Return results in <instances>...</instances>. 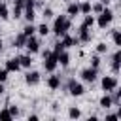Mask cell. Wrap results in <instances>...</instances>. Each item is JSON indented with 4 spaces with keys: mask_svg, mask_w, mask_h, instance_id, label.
Masks as SVG:
<instances>
[{
    "mask_svg": "<svg viewBox=\"0 0 121 121\" xmlns=\"http://www.w3.org/2000/svg\"><path fill=\"white\" fill-rule=\"evenodd\" d=\"M70 26H72L70 17H66V15H57L55 21H53V28H51V30H53L57 36H64V34L70 30Z\"/></svg>",
    "mask_w": 121,
    "mask_h": 121,
    "instance_id": "cell-1",
    "label": "cell"
},
{
    "mask_svg": "<svg viewBox=\"0 0 121 121\" xmlns=\"http://www.w3.org/2000/svg\"><path fill=\"white\" fill-rule=\"evenodd\" d=\"M112 21H113V11H112V9H110V8L106 6V8H104V9H102V11L98 13L96 25H98L100 28H106V26H108V25H110Z\"/></svg>",
    "mask_w": 121,
    "mask_h": 121,
    "instance_id": "cell-2",
    "label": "cell"
},
{
    "mask_svg": "<svg viewBox=\"0 0 121 121\" xmlns=\"http://www.w3.org/2000/svg\"><path fill=\"white\" fill-rule=\"evenodd\" d=\"M66 87H68V93L72 95V96H81L83 95V85L81 83H78L76 79H68V83H66Z\"/></svg>",
    "mask_w": 121,
    "mask_h": 121,
    "instance_id": "cell-3",
    "label": "cell"
},
{
    "mask_svg": "<svg viewBox=\"0 0 121 121\" xmlns=\"http://www.w3.org/2000/svg\"><path fill=\"white\" fill-rule=\"evenodd\" d=\"M57 66H59V62H57V55L49 53L47 57H43V68H45L47 72H55Z\"/></svg>",
    "mask_w": 121,
    "mask_h": 121,
    "instance_id": "cell-4",
    "label": "cell"
},
{
    "mask_svg": "<svg viewBox=\"0 0 121 121\" xmlns=\"http://www.w3.org/2000/svg\"><path fill=\"white\" fill-rule=\"evenodd\" d=\"M102 89L106 93H112L113 89H117V79L113 76H104L102 78Z\"/></svg>",
    "mask_w": 121,
    "mask_h": 121,
    "instance_id": "cell-5",
    "label": "cell"
},
{
    "mask_svg": "<svg viewBox=\"0 0 121 121\" xmlns=\"http://www.w3.org/2000/svg\"><path fill=\"white\" fill-rule=\"evenodd\" d=\"M79 76H81V79H83V81H87V83H93V81L96 79V68H93V66H89V68H83Z\"/></svg>",
    "mask_w": 121,
    "mask_h": 121,
    "instance_id": "cell-6",
    "label": "cell"
},
{
    "mask_svg": "<svg viewBox=\"0 0 121 121\" xmlns=\"http://www.w3.org/2000/svg\"><path fill=\"white\" fill-rule=\"evenodd\" d=\"M25 47L28 49V53H36V51H40V42L34 36H28L26 42H25Z\"/></svg>",
    "mask_w": 121,
    "mask_h": 121,
    "instance_id": "cell-7",
    "label": "cell"
},
{
    "mask_svg": "<svg viewBox=\"0 0 121 121\" xmlns=\"http://www.w3.org/2000/svg\"><path fill=\"white\" fill-rule=\"evenodd\" d=\"M76 38H78L81 43H89V42H91V32H89V28H81V26H79Z\"/></svg>",
    "mask_w": 121,
    "mask_h": 121,
    "instance_id": "cell-8",
    "label": "cell"
},
{
    "mask_svg": "<svg viewBox=\"0 0 121 121\" xmlns=\"http://www.w3.org/2000/svg\"><path fill=\"white\" fill-rule=\"evenodd\" d=\"M119 66H121V51H115L113 57H112V70H113V74L119 72Z\"/></svg>",
    "mask_w": 121,
    "mask_h": 121,
    "instance_id": "cell-9",
    "label": "cell"
},
{
    "mask_svg": "<svg viewBox=\"0 0 121 121\" xmlns=\"http://www.w3.org/2000/svg\"><path fill=\"white\" fill-rule=\"evenodd\" d=\"M19 68H21V64H19V59H17V57L6 60V70H8V72H17Z\"/></svg>",
    "mask_w": 121,
    "mask_h": 121,
    "instance_id": "cell-10",
    "label": "cell"
},
{
    "mask_svg": "<svg viewBox=\"0 0 121 121\" xmlns=\"http://www.w3.org/2000/svg\"><path fill=\"white\" fill-rule=\"evenodd\" d=\"M60 43H62V47L66 49V47H74L76 43H79V40L78 38H72V36H62V40H60Z\"/></svg>",
    "mask_w": 121,
    "mask_h": 121,
    "instance_id": "cell-11",
    "label": "cell"
},
{
    "mask_svg": "<svg viewBox=\"0 0 121 121\" xmlns=\"http://www.w3.org/2000/svg\"><path fill=\"white\" fill-rule=\"evenodd\" d=\"M57 62H59L60 66H68V64H70V55L62 49L60 53H57Z\"/></svg>",
    "mask_w": 121,
    "mask_h": 121,
    "instance_id": "cell-12",
    "label": "cell"
},
{
    "mask_svg": "<svg viewBox=\"0 0 121 121\" xmlns=\"http://www.w3.org/2000/svg\"><path fill=\"white\" fill-rule=\"evenodd\" d=\"M25 81H26L28 85H36V83L40 81V74H38V72H26V74H25Z\"/></svg>",
    "mask_w": 121,
    "mask_h": 121,
    "instance_id": "cell-13",
    "label": "cell"
},
{
    "mask_svg": "<svg viewBox=\"0 0 121 121\" xmlns=\"http://www.w3.org/2000/svg\"><path fill=\"white\" fill-rule=\"evenodd\" d=\"M47 87L53 89V91L59 89V87H60V76H49V78H47Z\"/></svg>",
    "mask_w": 121,
    "mask_h": 121,
    "instance_id": "cell-14",
    "label": "cell"
},
{
    "mask_svg": "<svg viewBox=\"0 0 121 121\" xmlns=\"http://www.w3.org/2000/svg\"><path fill=\"white\" fill-rule=\"evenodd\" d=\"M66 13H68V17H76V15H79V4L70 2L68 8H66Z\"/></svg>",
    "mask_w": 121,
    "mask_h": 121,
    "instance_id": "cell-15",
    "label": "cell"
},
{
    "mask_svg": "<svg viewBox=\"0 0 121 121\" xmlns=\"http://www.w3.org/2000/svg\"><path fill=\"white\" fill-rule=\"evenodd\" d=\"M17 59H19L21 68H30V64H32V57H30V55H21V57H17Z\"/></svg>",
    "mask_w": 121,
    "mask_h": 121,
    "instance_id": "cell-16",
    "label": "cell"
},
{
    "mask_svg": "<svg viewBox=\"0 0 121 121\" xmlns=\"http://www.w3.org/2000/svg\"><path fill=\"white\" fill-rule=\"evenodd\" d=\"M23 17H25L28 23H32V21H34V17H36L34 8H25V9H23Z\"/></svg>",
    "mask_w": 121,
    "mask_h": 121,
    "instance_id": "cell-17",
    "label": "cell"
},
{
    "mask_svg": "<svg viewBox=\"0 0 121 121\" xmlns=\"http://www.w3.org/2000/svg\"><path fill=\"white\" fill-rule=\"evenodd\" d=\"M100 106H102L104 110H108V108H112V106H113V102H112V96H110L108 93H106V95L100 98Z\"/></svg>",
    "mask_w": 121,
    "mask_h": 121,
    "instance_id": "cell-18",
    "label": "cell"
},
{
    "mask_svg": "<svg viewBox=\"0 0 121 121\" xmlns=\"http://www.w3.org/2000/svg\"><path fill=\"white\" fill-rule=\"evenodd\" d=\"M93 25H95V17L89 13V15H85V19H83V23H81L79 26H81V28H91Z\"/></svg>",
    "mask_w": 121,
    "mask_h": 121,
    "instance_id": "cell-19",
    "label": "cell"
},
{
    "mask_svg": "<svg viewBox=\"0 0 121 121\" xmlns=\"http://www.w3.org/2000/svg\"><path fill=\"white\" fill-rule=\"evenodd\" d=\"M25 42H26V36L21 32V34H17V36H15V40H13V45H15V47H25Z\"/></svg>",
    "mask_w": 121,
    "mask_h": 121,
    "instance_id": "cell-20",
    "label": "cell"
},
{
    "mask_svg": "<svg viewBox=\"0 0 121 121\" xmlns=\"http://www.w3.org/2000/svg\"><path fill=\"white\" fill-rule=\"evenodd\" d=\"M79 13L89 15V13H91V2H81V4H79Z\"/></svg>",
    "mask_w": 121,
    "mask_h": 121,
    "instance_id": "cell-21",
    "label": "cell"
},
{
    "mask_svg": "<svg viewBox=\"0 0 121 121\" xmlns=\"http://www.w3.org/2000/svg\"><path fill=\"white\" fill-rule=\"evenodd\" d=\"M34 32H36V26H34L32 23H28V25L23 28V34H25L26 38H28V36H34Z\"/></svg>",
    "mask_w": 121,
    "mask_h": 121,
    "instance_id": "cell-22",
    "label": "cell"
},
{
    "mask_svg": "<svg viewBox=\"0 0 121 121\" xmlns=\"http://www.w3.org/2000/svg\"><path fill=\"white\" fill-rule=\"evenodd\" d=\"M49 30H51V28L47 26V23H42L40 26H36V32H40L42 36H47V34H49Z\"/></svg>",
    "mask_w": 121,
    "mask_h": 121,
    "instance_id": "cell-23",
    "label": "cell"
},
{
    "mask_svg": "<svg viewBox=\"0 0 121 121\" xmlns=\"http://www.w3.org/2000/svg\"><path fill=\"white\" fill-rule=\"evenodd\" d=\"M0 119H2V121H11V119H13V115L9 113V110H8V108H4V110H0Z\"/></svg>",
    "mask_w": 121,
    "mask_h": 121,
    "instance_id": "cell-24",
    "label": "cell"
},
{
    "mask_svg": "<svg viewBox=\"0 0 121 121\" xmlns=\"http://www.w3.org/2000/svg\"><path fill=\"white\" fill-rule=\"evenodd\" d=\"M112 40H113V43L115 45H121V32L115 28V30H112Z\"/></svg>",
    "mask_w": 121,
    "mask_h": 121,
    "instance_id": "cell-25",
    "label": "cell"
},
{
    "mask_svg": "<svg viewBox=\"0 0 121 121\" xmlns=\"http://www.w3.org/2000/svg\"><path fill=\"white\" fill-rule=\"evenodd\" d=\"M9 17V11H8V6L4 2H0V19H8Z\"/></svg>",
    "mask_w": 121,
    "mask_h": 121,
    "instance_id": "cell-26",
    "label": "cell"
},
{
    "mask_svg": "<svg viewBox=\"0 0 121 121\" xmlns=\"http://www.w3.org/2000/svg\"><path fill=\"white\" fill-rule=\"evenodd\" d=\"M23 15V6L21 4H13V17L17 19V17H21Z\"/></svg>",
    "mask_w": 121,
    "mask_h": 121,
    "instance_id": "cell-27",
    "label": "cell"
},
{
    "mask_svg": "<svg viewBox=\"0 0 121 121\" xmlns=\"http://www.w3.org/2000/svg\"><path fill=\"white\" fill-rule=\"evenodd\" d=\"M79 115H81V112H79L78 108H70V110H68V117H70V119H78Z\"/></svg>",
    "mask_w": 121,
    "mask_h": 121,
    "instance_id": "cell-28",
    "label": "cell"
},
{
    "mask_svg": "<svg viewBox=\"0 0 121 121\" xmlns=\"http://www.w3.org/2000/svg\"><path fill=\"white\" fill-rule=\"evenodd\" d=\"M106 51H108V45H106L104 42H100V43L96 45V53H98V55H102V53H106Z\"/></svg>",
    "mask_w": 121,
    "mask_h": 121,
    "instance_id": "cell-29",
    "label": "cell"
},
{
    "mask_svg": "<svg viewBox=\"0 0 121 121\" xmlns=\"http://www.w3.org/2000/svg\"><path fill=\"white\" fill-rule=\"evenodd\" d=\"M91 66L98 70V66H100V57H98V55H95V57H91Z\"/></svg>",
    "mask_w": 121,
    "mask_h": 121,
    "instance_id": "cell-30",
    "label": "cell"
},
{
    "mask_svg": "<svg viewBox=\"0 0 121 121\" xmlns=\"http://www.w3.org/2000/svg\"><path fill=\"white\" fill-rule=\"evenodd\" d=\"M102 9H104V6H102L100 2H98V4H91V11H95V13H100Z\"/></svg>",
    "mask_w": 121,
    "mask_h": 121,
    "instance_id": "cell-31",
    "label": "cell"
},
{
    "mask_svg": "<svg viewBox=\"0 0 121 121\" xmlns=\"http://www.w3.org/2000/svg\"><path fill=\"white\" fill-rule=\"evenodd\" d=\"M113 91H115V89H113ZM112 102H113V104H119V102H121V91H115V93H113Z\"/></svg>",
    "mask_w": 121,
    "mask_h": 121,
    "instance_id": "cell-32",
    "label": "cell"
},
{
    "mask_svg": "<svg viewBox=\"0 0 121 121\" xmlns=\"http://www.w3.org/2000/svg\"><path fill=\"white\" fill-rule=\"evenodd\" d=\"M62 49H64V47H62V43H60V42H57V43H55V47H53V51H51V53H53V55H57V53H60V51H62Z\"/></svg>",
    "mask_w": 121,
    "mask_h": 121,
    "instance_id": "cell-33",
    "label": "cell"
},
{
    "mask_svg": "<svg viewBox=\"0 0 121 121\" xmlns=\"http://www.w3.org/2000/svg\"><path fill=\"white\" fill-rule=\"evenodd\" d=\"M8 74H9V72H8L6 68H2V70H0V83H4V81L8 79Z\"/></svg>",
    "mask_w": 121,
    "mask_h": 121,
    "instance_id": "cell-34",
    "label": "cell"
},
{
    "mask_svg": "<svg viewBox=\"0 0 121 121\" xmlns=\"http://www.w3.org/2000/svg\"><path fill=\"white\" fill-rule=\"evenodd\" d=\"M43 17H45V19H51V17H53V9H51V8H43Z\"/></svg>",
    "mask_w": 121,
    "mask_h": 121,
    "instance_id": "cell-35",
    "label": "cell"
},
{
    "mask_svg": "<svg viewBox=\"0 0 121 121\" xmlns=\"http://www.w3.org/2000/svg\"><path fill=\"white\" fill-rule=\"evenodd\" d=\"M8 110H9V113H11L13 117H17V115H19V108H17V106H9Z\"/></svg>",
    "mask_w": 121,
    "mask_h": 121,
    "instance_id": "cell-36",
    "label": "cell"
},
{
    "mask_svg": "<svg viewBox=\"0 0 121 121\" xmlns=\"http://www.w3.org/2000/svg\"><path fill=\"white\" fill-rule=\"evenodd\" d=\"M117 119H119L117 113H108V115H106V121H117Z\"/></svg>",
    "mask_w": 121,
    "mask_h": 121,
    "instance_id": "cell-37",
    "label": "cell"
},
{
    "mask_svg": "<svg viewBox=\"0 0 121 121\" xmlns=\"http://www.w3.org/2000/svg\"><path fill=\"white\" fill-rule=\"evenodd\" d=\"M110 2H112V0H100V4H102L104 8H106V6H110Z\"/></svg>",
    "mask_w": 121,
    "mask_h": 121,
    "instance_id": "cell-38",
    "label": "cell"
},
{
    "mask_svg": "<svg viewBox=\"0 0 121 121\" xmlns=\"http://www.w3.org/2000/svg\"><path fill=\"white\" fill-rule=\"evenodd\" d=\"M28 121H38V115H28Z\"/></svg>",
    "mask_w": 121,
    "mask_h": 121,
    "instance_id": "cell-39",
    "label": "cell"
},
{
    "mask_svg": "<svg viewBox=\"0 0 121 121\" xmlns=\"http://www.w3.org/2000/svg\"><path fill=\"white\" fill-rule=\"evenodd\" d=\"M2 93H4V85L0 83V95H2Z\"/></svg>",
    "mask_w": 121,
    "mask_h": 121,
    "instance_id": "cell-40",
    "label": "cell"
},
{
    "mask_svg": "<svg viewBox=\"0 0 121 121\" xmlns=\"http://www.w3.org/2000/svg\"><path fill=\"white\" fill-rule=\"evenodd\" d=\"M2 47H4V42H2V40H0V51H2Z\"/></svg>",
    "mask_w": 121,
    "mask_h": 121,
    "instance_id": "cell-41",
    "label": "cell"
},
{
    "mask_svg": "<svg viewBox=\"0 0 121 121\" xmlns=\"http://www.w3.org/2000/svg\"><path fill=\"white\" fill-rule=\"evenodd\" d=\"M66 2H72V0H66Z\"/></svg>",
    "mask_w": 121,
    "mask_h": 121,
    "instance_id": "cell-42",
    "label": "cell"
}]
</instances>
